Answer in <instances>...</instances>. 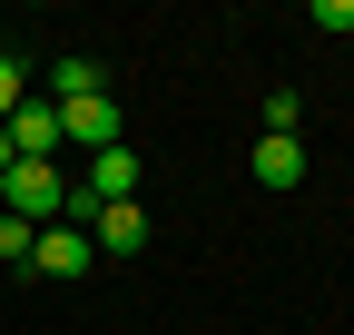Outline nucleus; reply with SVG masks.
Returning <instances> with one entry per match:
<instances>
[{
  "instance_id": "nucleus-1",
  "label": "nucleus",
  "mask_w": 354,
  "mask_h": 335,
  "mask_svg": "<svg viewBox=\"0 0 354 335\" xmlns=\"http://www.w3.org/2000/svg\"><path fill=\"white\" fill-rule=\"evenodd\" d=\"M0 207H10V217H30V227H59V217H69V178H59V158H20L10 178H0Z\"/></svg>"
},
{
  "instance_id": "nucleus-2",
  "label": "nucleus",
  "mask_w": 354,
  "mask_h": 335,
  "mask_svg": "<svg viewBox=\"0 0 354 335\" xmlns=\"http://www.w3.org/2000/svg\"><path fill=\"white\" fill-rule=\"evenodd\" d=\"M118 138H128V118H118V99H109V89L59 109V148H88V158H99V148H118Z\"/></svg>"
},
{
  "instance_id": "nucleus-3",
  "label": "nucleus",
  "mask_w": 354,
  "mask_h": 335,
  "mask_svg": "<svg viewBox=\"0 0 354 335\" xmlns=\"http://www.w3.org/2000/svg\"><path fill=\"white\" fill-rule=\"evenodd\" d=\"M99 266V246H88V227H39V246H30V276H88Z\"/></svg>"
},
{
  "instance_id": "nucleus-4",
  "label": "nucleus",
  "mask_w": 354,
  "mask_h": 335,
  "mask_svg": "<svg viewBox=\"0 0 354 335\" xmlns=\"http://www.w3.org/2000/svg\"><path fill=\"white\" fill-rule=\"evenodd\" d=\"M79 197L88 207H118V197H138V148H99V158H88V178H79Z\"/></svg>"
},
{
  "instance_id": "nucleus-5",
  "label": "nucleus",
  "mask_w": 354,
  "mask_h": 335,
  "mask_svg": "<svg viewBox=\"0 0 354 335\" xmlns=\"http://www.w3.org/2000/svg\"><path fill=\"white\" fill-rule=\"evenodd\" d=\"M0 129H10V158H59V99H20Z\"/></svg>"
},
{
  "instance_id": "nucleus-6",
  "label": "nucleus",
  "mask_w": 354,
  "mask_h": 335,
  "mask_svg": "<svg viewBox=\"0 0 354 335\" xmlns=\"http://www.w3.org/2000/svg\"><path fill=\"white\" fill-rule=\"evenodd\" d=\"M88 246H99V257H138V246H148V207L138 197L99 207V217H88Z\"/></svg>"
},
{
  "instance_id": "nucleus-7",
  "label": "nucleus",
  "mask_w": 354,
  "mask_h": 335,
  "mask_svg": "<svg viewBox=\"0 0 354 335\" xmlns=\"http://www.w3.org/2000/svg\"><path fill=\"white\" fill-rule=\"evenodd\" d=\"M256 178L266 188H305V148L295 138H256Z\"/></svg>"
},
{
  "instance_id": "nucleus-8",
  "label": "nucleus",
  "mask_w": 354,
  "mask_h": 335,
  "mask_svg": "<svg viewBox=\"0 0 354 335\" xmlns=\"http://www.w3.org/2000/svg\"><path fill=\"white\" fill-rule=\"evenodd\" d=\"M50 99H59V109H69V99H99V60H88V50L50 60Z\"/></svg>"
},
{
  "instance_id": "nucleus-9",
  "label": "nucleus",
  "mask_w": 354,
  "mask_h": 335,
  "mask_svg": "<svg viewBox=\"0 0 354 335\" xmlns=\"http://www.w3.org/2000/svg\"><path fill=\"white\" fill-rule=\"evenodd\" d=\"M30 246H39V227H30V217H10V207H0V266H30Z\"/></svg>"
},
{
  "instance_id": "nucleus-10",
  "label": "nucleus",
  "mask_w": 354,
  "mask_h": 335,
  "mask_svg": "<svg viewBox=\"0 0 354 335\" xmlns=\"http://www.w3.org/2000/svg\"><path fill=\"white\" fill-rule=\"evenodd\" d=\"M20 99H30V60H20V50H0V118H10Z\"/></svg>"
},
{
  "instance_id": "nucleus-11",
  "label": "nucleus",
  "mask_w": 354,
  "mask_h": 335,
  "mask_svg": "<svg viewBox=\"0 0 354 335\" xmlns=\"http://www.w3.org/2000/svg\"><path fill=\"white\" fill-rule=\"evenodd\" d=\"M256 118H266V138H295V118H305V99H295V89H276V99H266Z\"/></svg>"
},
{
  "instance_id": "nucleus-12",
  "label": "nucleus",
  "mask_w": 354,
  "mask_h": 335,
  "mask_svg": "<svg viewBox=\"0 0 354 335\" xmlns=\"http://www.w3.org/2000/svg\"><path fill=\"white\" fill-rule=\"evenodd\" d=\"M315 30H354V0H315Z\"/></svg>"
},
{
  "instance_id": "nucleus-13",
  "label": "nucleus",
  "mask_w": 354,
  "mask_h": 335,
  "mask_svg": "<svg viewBox=\"0 0 354 335\" xmlns=\"http://www.w3.org/2000/svg\"><path fill=\"white\" fill-rule=\"evenodd\" d=\"M10 168H20V158H10V129H0V178H10Z\"/></svg>"
}]
</instances>
